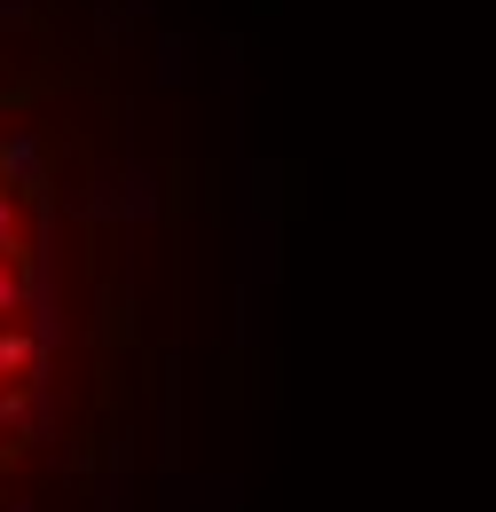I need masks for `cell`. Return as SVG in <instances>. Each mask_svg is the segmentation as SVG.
Instances as JSON below:
<instances>
[{"label":"cell","mask_w":496,"mask_h":512,"mask_svg":"<svg viewBox=\"0 0 496 512\" xmlns=\"http://www.w3.org/2000/svg\"><path fill=\"white\" fill-rule=\"evenodd\" d=\"M150 119L158 103H134L40 0H0V473L40 434L56 386L71 245L103 213L158 197V166L134 174L126 158V134Z\"/></svg>","instance_id":"obj_1"}]
</instances>
